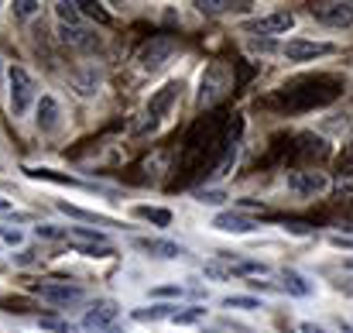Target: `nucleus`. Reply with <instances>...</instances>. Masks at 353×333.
Listing matches in <instances>:
<instances>
[{"label": "nucleus", "mask_w": 353, "mask_h": 333, "mask_svg": "<svg viewBox=\"0 0 353 333\" xmlns=\"http://www.w3.org/2000/svg\"><path fill=\"white\" fill-rule=\"evenodd\" d=\"M199 320H206V306H182L172 316V323H179V327H189V323H199Z\"/></svg>", "instance_id": "25"}, {"label": "nucleus", "mask_w": 353, "mask_h": 333, "mask_svg": "<svg viewBox=\"0 0 353 333\" xmlns=\"http://www.w3.org/2000/svg\"><path fill=\"white\" fill-rule=\"evenodd\" d=\"M34 237H38V240H65L69 230H65V227H55V223H38V227H34Z\"/></svg>", "instance_id": "27"}, {"label": "nucleus", "mask_w": 353, "mask_h": 333, "mask_svg": "<svg viewBox=\"0 0 353 333\" xmlns=\"http://www.w3.org/2000/svg\"><path fill=\"white\" fill-rule=\"evenodd\" d=\"M134 217L154 223V227H168L172 223V210H165V207H134Z\"/></svg>", "instance_id": "21"}, {"label": "nucleus", "mask_w": 353, "mask_h": 333, "mask_svg": "<svg viewBox=\"0 0 353 333\" xmlns=\"http://www.w3.org/2000/svg\"><path fill=\"white\" fill-rule=\"evenodd\" d=\"M31 261H34V251H21L17 254V265H31Z\"/></svg>", "instance_id": "37"}, {"label": "nucleus", "mask_w": 353, "mask_h": 333, "mask_svg": "<svg viewBox=\"0 0 353 333\" xmlns=\"http://www.w3.org/2000/svg\"><path fill=\"white\" fill-rule=\"evenodd\" d=\"M172 55H175V38H168V35H151V38L137 48V66H141L144 73H158Z\"/></svg>", "instance_id": "4"}, {"label": "nucleus", "mask_w": 353, "mask_h": 333, "mask_svg": "<svg viewBox=\"0 0 353 333\" xmlns=\"http://www.w3.org/2000/svg\"><path fill=\"white\" fill-rule=\"evenodd\" d=\"M31 179H48V182H59V186H83L79 179H72V175H59V172H52V169H24Z\"/></svg>", "instance_id": "26"}, {"label": "nucleus", "mask_w": 353, "mask_h": 333, "mask_svg": "<svg viewBox=\"0 0 353 333\" xmlns=\"http://www.w3.org/2000/svg\"><path fill=\"white\" fill-rule=\"evenodd\" d=\"M182 296V285H158L151 289V299H179Z\"/></svg>", "instance_id": "33"}, {"label": "nucleus", "mask_w": 353, "mask_h": 333, "mask_svg": "<svg viewBox=\"0 0 353 333\" xmlns=\"http://www.w3.org/2000/svg\"><path fill=\"white\" fill-rule=\"evenodd\" d=\"M117 316H120V303L117 299H97V303L86 310L83 327H86V330H97V333H107L114 323H117Z\"/></svg>", "instance_id": "9"}, {"label": "nucleus", "mask_w": 353, "mask_h": 333, "mask_svg": "<svg viewBox=\"0 0 353 333\" xmlns=\"http://www.w3.org/2000/svg\"><path fill=\"white\" fill-rule=\"evenodd\" d=\"M278 278H281V292H288V296H299V299H305V296H312V285H309V278L302 275V272H295V268H281L278 272Z\"/></svg>", "instance_id": "16"}, {"label": "nucleus", "mask_w": 353, "mask_h": 333, "mask_svg": "<svg viewBox=\"0 0 353 333\" xmlns=\"http://www.w3.org/2000/svg\"><path fill=\"white\" fill-rule=\"evenodd\" d=\"M55 17H59V24H65V28H76V24H83V14H79V7H76V3H65V0H59V3H55Z\"/></svg>", "instance_id": "23"}, {"label": "nucleus", "mask_w": 353, "mask_h": 333, "mask_svg": "<svg viewBox=\"0 0 353 333\" xmlns=\"http://www.w3.org/2000/svg\"><path fill=\"white\" fill-rule=\"evenodd\" d=\"M59 117H62V107H59V100L55 97H41L38 100V131H45V134H52L55 127H59Z\"/></svg>", "instance_id": "18"}, {"label": "nucleus", "mask_w": 353, "mask_h": 333, "mask_svg": "<svg viewBox=\"0 0 353 333\" xmlns=\"http://www.w3.org/2000/svg\"><path fill=\"white\" fill-rule=\"evenodd\" d=\"M69 240H72V244H90V247L110 244L107 230H97V227H72V230H69Z\"/></svg>", "instance_id": "20"}, {"label": "nucleus", "mask_w": 353, "mask_h": 333, "mask_svg": "<svg viewBox=\"0 0 353 333\" xmlns=\"http://www.w3.org/2000/svg\"><path fill=\"white\" fill-rule=\"evenodd\" d=\"M38 7H41L38 0H17V3H14V14H17V17H34Z\"/></svg>", "instance_id": "32"}, {"label": "nucleus", "mask_w": 353, "mask_h": 333, "mask_svg": "<svg viewBox=\"0 0 353 333\" xmlns=\"http://www.w3.org/2000/svg\"><path fill=\"white\" fill-rule=\"evenodd\" d=\"M340 93H343V79H336V76H305V79H295V83L281 86L274 97H268V107H278L281 113H305L333 104Z\"/></svg>", "instance_id": "1"}, {"label": "nucleus", "mask_w": 353, "mask_h": 333, "mask_svg": "<svg viewBox=\"0 0 353 333\" xmlns=\"http://www.w3.org/2000/svg\"><path fill=\"white\" fill-rule=\"evenodd\" d=\"M281 52H285L288 62H316V59L333 55L336 45H330V41H309V38H292Z\"/></svg>", "instance_id": "7"}, {"label": "nucleus", "mask_w": 353, "mask_h": 333, "mask_svg": "<svg viewBox=\"0 0 353 333\" xmlns=\"http://www.w3.org/2000/svg\"><path fill=\"white\" fill-rule=\"evenodd\" d=\"M179 93H182V83H175V79H172V83H165V86H161V90H158V93H154V97L148 100V117L161 120L165 113H168L172 107H175Z\"/></svg>", "instance_id": "14"}, {"label": "nucleus", "mask_w": 353, "mask_h": 333, "mask_svg": "<svg viewBox=\"0 0 353 333\" xmlns=\"http://www.w3.org/2000/svg\"><path fill=\"white\" fill-rule=\"evenodd\" d=\"M250 48L254 52H274V41L271 38H250Z\"/></svg>", "instance_id": "36"}, {"label": "nucleus", "mask_w": 353, "mask_h": 333, "mask_svg": "<svg viewBox=\"0 0 353 333\" xmlns=\"http://www.w3.org/2000/svg\"><path fill=\"white\" fill-rule=\"evenodd\" d=\"M59 210H62V213H69V217H76V220H83V223L110 227V220H107V217H100V213H93V210H79V207H69V203H59Z\"/></svg>", "instance_id": "24"}, {"label": "nucleus", "mask_w": 353, "mask_h": 333, "mask_svg": "<svg viewBox=\"0 0 353 333\" xmlns=\"http://www.w3.org/2000/svg\"><path fill=\"white\" fill-rule=\"evenodd\" d=\"M288 189L302 200H312L330 189V175L319 169H295V172H288Z\"/></svg>", "instance_id": "5"}, {"label": "nucleus", "mask_w": 353, "mask_h": 333, "mask_svg": "<svg viewBox=\"0 0 353 333\" xmlns=\"http://www.w3.org/2000/svg\"><path fill=\"white\" fill-rule=\"evenodd\" d=\"M340 175H347V179H353V144L350 148H343V155H340Z\"/></svg>", "instance_id": "34"}, {"label": "nucleus", "mask_w": 353, "mask_h": 333, "mask_svg": "<svg viewBox=\"0 0 353 333\" xmlns=\"http://www.w3.org/2000/svg\"><path fill=\"white\" fill-rule=\"evenodd\" d=\"M3 210H10V203H7V200H0V213H3Z\"/></svg>", "instance_id": "39"}, {"label": "nucleus", "mask_w": 353, "mask_h": 333, "mask_svg": "<svg viewBox=\"0 0 353 333\" xmlns=\"http://www.w3.org/2000/svg\"><path fill=\"white\" fill-rule=\"evenodd\" d=\"M0 240L14 247V244H21V230H17V227H14V230H10V227H0Z\"/></svg>", "instance_id": "35"}, {"label": "nucleus", "mask_w": 353, "mask_h": 333, "mask_svg": "<svg viewBox=\"0 0 353 333\" xmlns=\"http://www.w3.org/2000/svg\"><path fill=\"white\" fill-rule=\"evenodd\" d=\"M41 330H52V333H79L72 323H62V320H52V316H45L41 320Z\"/></svg>", "instance_id": "31"}, {"label": "nucleus", "mask_w": 353, "mask_h": 333, "mask_svg": "<svg viewBox=\"0 0 353 333\" xmlns=\"http://www.w3.org/2000/svg\"><path fill=\"white\" fill-rule=\"evenodd\" d=\"M196 200H199L203 207H223V203H227V193H223V189H199Z\"/></svg>", "instance_id": "29"}, {"label": "nucleus", "mask_w": 353, "mask_h": 333, "mask_svg": "<svg viewBox=\"0 0 353 333\" xmlns=\"http://www.w3.org/2000/svg\"><path fill=\"white\" fill-rule=\"evenodd\" d=\"M59 41L69 45V48H79V52H93V48H100V35H97L93 28H86V24H76V28L59 24Z\"/></svg>", "instance_id": "12"}, {"label": "nucleus", "mask_w": 353, "mask_h": 333, "mask_svg": "<svg viewBox=\"0 0 353 333\" xmlns=\"http://www.w3.org/2000/svg\"><path fill=\"white\" fill-rule=\"evenodd\" d=\"M76 7H79V14H83V17H97V21H103V24L110 21V14H107L100 3H76Z\"/></svg>", "instance_id": "30"}, {"label": "nucleus", "mask_w": 353, "mask_h": 333, "mask_svg": "<svg viewBox=\"0 0 353 333\" xmlns=\"http://www.w3.org/2000/svg\"><path fill=\"white\" fill-rule=\"evenodd\" d=\"M316 21L330 24V28H353V3L343 0H326V3H312L309 7Z\"/></svg>", "instance_id": "10"}, {"label": "nucleus", "mask_w": 353, "mask_h": 333, "mask_svg": "<svg viewBox=\"0 0 353 333\" xmlns=\"http://www.w3.org/2000/svg\"><path fill=\"white\" fill-rule=\"evenodd\" d=\"M107 333H120V330H114V327H110V330H107Z\"/></svg>", "instance_id": "40"}, {"label": "nucleus", "mask_w": 353, "mask_h": 333, "mask_svg": "<svg viewBox=\"0 0 353 333\" xmlns=\"http://www.w3.org/2000/svg\"><path fill=\"white\" fill-rule=\"evenodd\" d=\"M100 69L97 66H86V69H76V73H69V83H72V90L79 93V97H93L97 90H100Z\"/></svg>", "instance_id": "15"}, {"label": "nucleus", "mask_w": 353, "mask_h": 333, "mask_svg": "<svg viewBox=\"0 0 353 333\" xmlns=\"http://www.w3.org/2000/svg\"><path fill=\"white\" fill-rule=\"evenodd\" d=\"M134 244H137L148 258H158V261H175L179 254H185L182 244H175V240H168V237H137Z\"/></svg>", "instance_id": "13"}, {"label": "nucleus", "mask_w": 353, "mask_h": 333, "mask_svg": "<svg viewBox=\"0 0 353 333\" xmlns=\"http://www.w3.org/2000/svg\"><path fill=\"white\" fill-rule=\"evenodd\" d=\"M192 7L199 14H227V10H243L247 3H234V0H196Z\"/></svg>", "instance_id": "22"}, {"label": "nucleus", "mask_w": 353, "mask_h": 333, "mask_svg": "<svg viewBox=\"0 0 353 333\" xmlns=\"http://www.w3.org/2000/svg\"><path fill=\"white\" fill-rule=\"evenodd\" d=\"M223 310H261V303L254 296H227L223 299Z\"/></svg>", "instance_id": "28"}, {"label": "nucleus", "mask_w": 353, "mask_h": 333, "mask_svg": "<svg viewBox=\"0 0 353 333\" xmlns=\"http://www.w3.org/2000/svg\"><path fill=\"white\" fill-rule=\"evenodd\" d=\"M213 227H216L220 234H250V230H254V220H247V217L236 213V210H223V213L213 217Z\"/></svg>", "instance_id": "17"}, {"label": "nucleus", "mask_w": 353, "mask_h": 333, "mask_svg": "<svg viewBox=\"0 0 353 333\" xmlns=\"http://www.w3.org/2000/svg\"><path fill=\"white\" fill-rule=\"evenodd\" d=\"M292 28H295V14H292V10H271V14H264V17L247 21V31H250V35H261V38L288 35Z\"/></svg>", "instance_id": "6"}, {"label": "nucleus", "mask_w": 353, "mask_h": 333, "mask_svg": "<svg viewBox=\"0 0 353 333\" xmlns=\"http://www.w3.org/2000/svg\"><path fill=\"white\" fill-rule=\"evenodd\" d=\"M34 292H38L41 299L55 303V306H69V303L86 299V289H83V285H76V282H65V278H59V282H38V285H34Z\"/></svg>", "instance_id": "8"}, {"label": "nucleus", "mask_w": 353, "mask_h": 333, "mask_svg": "<svg viewBox=\"0 0 353 333\" xmlns=\"http://www.w3.org/2000/svg\"><path fill=\"white\" fill-rule=\"evenodd\" d=\"M288 155H292V162H319L330 155V148L319 134H299L295 144H288Z\"/></svg>", "instance_id": "11"}, {"label": "nucleus", "mask_w": 353, "mask_h": 333, "mask_svg": "<svg viewBox=\"0 0 353 333\" xmlns=\"http://www.w3.org/2000/svg\"><path fill=\"white\" fill-rule=\"evenodd\" d=\"M234 86H236V79H234V73H230V66L227 62H210L206 73H203V79H199L196 104L199 107H216L227 97V90H234Z\"/></svg>", "instance_id": "2"}, {"label": "nucleus", "mask_w": 353, "mask_h": 333, "mask_svg": "<svg viewBox=\"0 0 353 333\" xmlns=\"http://www.w3.org/2000/svg\"><path fill=\"white\" fill-rule=\"evenodd\" d=\"M38 100V83L28 69L21 66H10L7 69V104H10V113L14 117H24L31 111V104Z\"/></svg>", "instance_id": "3"}, {"label": "nucleus", "mask_w": 353, "mask_h": 333, "mask_svg": "<svg viewBox=\"0 0 353 333\" xmlns=\"http://www.w3.org/2000/svg\"><path fill=\"white\" fill-rule=\"evenodd\" d=\"M179 306L172 303H158V306H141V310H130V320L134 323H158V320H172Z\"/></svg>", "instance_id": "19"}, {"label": "nucleus", "mask_w": 353, "mask_h": 333, "mask_svg": "<svg viewBox=\"0 0 353 333\" xmlns=\"http://www.w3.org/2000/svg\"><path fill=\"white\" fill-rule=\"evenodd\" d=\"M302 333H330V330H323V327H316V323H302Z\"/></svg>", "instance_id": "38"}]
</instances>
